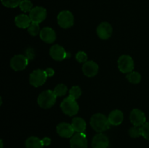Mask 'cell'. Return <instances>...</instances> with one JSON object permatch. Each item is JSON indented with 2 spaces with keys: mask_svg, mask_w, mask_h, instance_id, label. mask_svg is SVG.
Here are the masks:
<instances>
[{
  "mask_svg": "<svg viewBox=\"0 0 149 148\" xmlns=\"http://www.w3.org/2000/svg\"><path fill=\"white\" fill-rule=\"evenodd\" d=\"M90 126L96 132L102 133L110 128L111 123L109 118L102 113L94 114L90 118Z\"/></svg>",
  "mask_w": 149,
  "mask_h": 148,
  "instance_id": "obj_1",
  "label": "cell"
},
{
  "mask_svg": "<svg viewBox=\"0 0 149 148\" xmlns=\"http://www.w3.org/2000/svg\"><path fill=\"white\" fill-rule=\"evenodd\" d=\"M56 95L52 90H46L39 95L37 102L43 109H49L55 104L56 102Z\"/></svg>",
  "mask_w": 149,
  "mask_h": 148,
  "instance_id": "obj_2",
  "label": "cell"
},
{
  "mask_svg": "<svg viewBox=\"0 0 149 148\" xmlns=\"http://www.w3.org/2000/svg\"><path fill=\"white\" fill-rule=\"evenodd\" d=\"M62 111L68 116H73L79 112V105L75 99L68 97L64 99L61 104Z\"/></svg>",
  "mask_w": 149,
  "mask_h": 148,
  "instance_id": "obj_3",
  "label": "cell"
},
{
  "mask_svg": "<svg viewBox=\"0 0 149 148\" xmlns=\"http://www.w3.org/2000/svg\"><path fill=\"white\" fill-rule=\"evenodd\" d=\"M47 75L45 71L41 69H37L33 71L31 73L29 77V82L31 85L34 87H39L42 86L46 81Z\"/></svg>",
  "mask_w": 149,
  "mask_h": 148,
  "instance_id": "obj_4",
  "label": "cell"
},
{
  "mask_svg": "<svg viewBox=\"0 0 149 148\" xmlns=\"http://www.w3.org/2000/svg\"><path fill=\"white\" fill-rule=\"evenodd\" d=\"M118 68L123 73H129L134 69V61L129 55H122L118 59Z\"/></svg>",
  "mask_w": 149,
  "mask_h": 148,
  "instance_id": "obj_5",
  "label": "cell"
},
{
  "mask_svg": "<svg viewBox=\"0 0 149 148\" xmlns=\"http://www.w3.org/2000/svg\"><path fill=\"white\" fill-rule=\"evenodd\" d=\"M74 15L68 10L61 12L58 15V25L63 28H68L74 25Z\"/></svg>",
  "mask_w": 149,
  "mask_h": 148,
  "instance_id": "obj_6",
  "label": "cell"
},
{
  "mask_svg": "<svg viewBox=\"0 0 149 148\" xmlns=\"http://www.w3.org/2000/svg\"><path fill=\"white\" fill-rule=\"evenodd\" d=\"M29 59L25 55H15L10 61V67L15 71H23L27 67Z\"/></svg>",
  "mask_w": 149,
  "mask_h": 148,
  "instance_id": "obj_7",
  "label": "cell"
},
{
  "mask_svg": "<svg viewBox=\"0 0 149 148\" xmlns=\"http://www.w3.org/2000/svg\"><path fill=\"white\" fill-rule=\"evenodd\" d=\"M71 148H87V139L84 133H77L70 140Z\"/></svg>",
  "mask_w": 149,
  "mask_h": 148,
  "instance_id": "obj_8",
  "label": "cell"
},
{
  "mask_svg": "<svg viewBox=\"0 0 149 148\" xmlns=\"http://www.w3.org/2000/svg\"><path fill=\"white\" fill-rule=\"evenodd\" d=\"M47 17V10L42 7H36L29 12V17L31 22L40 23L45 20Z\"/></svg>",
  "mask_w": 149,
  "mask_h": 148,
  "instance_id": "obj_9",
  "label": "cell"
},
{
  "mask_svg": "<svg viewBox=\"0 0 149 148\" xmlns=\"http://www.w3.org/2000/svg\"><path fill=\"white\" fill-rule=\"evenodd\" d=\"M130 119L133 126H142L143 125L146 123V118L145 113L139 109H133L131 111Z\"/></svg>",
  "mask_w": 149,
  "mask_h": 148,
  "instance_id": "obj_10",
  "label": "cell"
},
{
  "mask_svg": "<svg viewBox=\"0 0 149 148\" xmlns=\"http://www.w3.org/2000/svg\"><path fill=\"white\" fill-rule=\"evenodd\" d=\"M112 26L107 22H103L97 28V34L100 39L106 40L111 36Z\"/></svg>",
  "mask_w": 149,
  "mask_h": 148,
  "instance_id": "obj_11",
  "label": "cell"
},
{
  "mask_svg": "<svg viewBox=\"0 0 149 148\" xmlns=\"http://www.w3.org/2000/svg\"><path fill=\"white\" fill-rule=\"evenodd\" d=\"M57 133L59 136L63 138H70L74 135V129L71 124L67 123H61L56 127Z\"/></svg>",
  "mask_w": 149,
  "mask_h": 148,
  "instance_id": "obj_12",
  "label": "cell"
},
{
  "mask_svg": "<svg viewBox=\"0 0 149 148\" xmlns=\"http://www.w3.org/2000/svg\"><path fill=\"white\" fill-rule=\"evenodd\" d=\"M67 53L68 52H65V49L58 44L53 45L49 50L50 56L52 59L57 61H61L65 59L67 57Z\"/></svg>",
  "mask_w": 149,
  "mask_h": 148,
  "instance_id": "obj_13",
  "label": "cell"
},
{
  "mask_svg": "<svg viewBox=\"0 0 149 148\" xmlns=\"http://www.w3.org/2000/svg\"><path fill=\"white\" fill-rule=\"evenodd\" d=\"M109 145V138L102 133L96 134L92 141L93 148H108Z\"/></svg>",
  "mask_w": 149,
  "mask_h": 148,
  "instance_id": "obj_14",
  "label": "cell"
},
{
  "mask_svg": "<svg viewBox=\"0 0 149 148\" xmlns=\"http://www.w3.org/2000/svg\"><path fill=\"white\" fill-rule=\"evenodd\" d=\"M99 67L94 61H87L82 66L83 73L87 77H93L98 73Z\"/></svg>",
  "mask_w": 149,
  "mask_h": 148,
  "instance_id": "obj_15",
  "label": "cell"
},
{
  "mask_svg": "<svg viewBox=\"0 0 149 148\" xmlns=\"http://www.w3.org/2000/svg\"><path fill=\"white\" fill-rule=\"evenodd\" d=\"M39 36L43 41L47 44H52L56 39V33L55 30L49 27L43 28L40 30Z\"/></svg>",
  "mask_w": 149,
  "mask_h": 148,
  "instance_id": "obj_16",
  "label": "cell"
},
{
  "mask_svg": "<svg viewBox=\"0 0 149 148\" xmlns=\"http://www.w3.org/2000/svg\"><path fill=\"white\" fill-rule=\"evenodd\" d=\"M108 118H109L111 125H113V126H119L123 121V113L119 110H114L111 112L110 114L109 115Z\"/></svg>",
  "mask_w": 149,
  "mask_h": 148,
  "instance_id": "obj_17",
  "label": "cell"
},
{
  "mask_svg": "<svg viewBox=\"0 0 149 148\" xmlns=\"http://www.w3.org/2000/svg\"><path fill=\"white\" fill-rule=\"evenodd\" d=\"M71 126L74 129V131L77 133H84L87 125L84 119L79 117H76L72 120Z\"/></svg>",
  "mask_w": 149,
  "mask_h": 148,
  "instance_id": "obj_18",
  "label": "cell"
},
{
  "mask_svg": "<svg viewBox=\"0 0 149 148\" xmlns=\"http://www.w3.org/2000/svg\"><path fill=\"white\" fill-rule=\"evenodd\" d=\"M15 23L16 26L20 28H28V27L31 23V20L29 16L22 14L16 16L15 18Z\"/></svg>",
  "mask_w": 149,
  "mask_h": 148,
  "instance_id": "obj_19",
  "label": "cell"
},
{
  "mask_svg": "<svg viewBox=\"0 0 149 148\" xmlns=\"http://www.w3.org/2000/svg\"><path fill=\"white\" fill-rule=\"evenodd\" d=\"M43 147L42 140L36 136H31L26 141V148H42Z\"/></svg>",
  "mask_w": 149,
  "mask_h": 148,
  "instance_id": "obj_20",
  "label": "cell"
},
{
  "mask_svg": "<svg viewBox=\"0 0 149 148\" xmlns=\"http://www.w3.org/2000/svg\"><path fill=\"white\" fill-rule=\"evenodd\" d=\"M127 78L128 81H130L132 84H138L140 83L141 80V75L138 72H130L127 75Z\"/></svg>",
  "mask_w": 149,
  "mask_h": 148,
  "instance_id": "obj_21",
  "label": "cell"
},
{
  "mask_svg": "<svg viewBox=\"0 0 149 148\" xmlns=\"http://www.w3.org/2000/svg\"><path fill=\"white\" fill-rule=\"evenodd\" d=\"M67 86L63 84H60L56 86V87L54 89V93L56 95V97H62L64 96L67 92Z\"/></svg>",
  "mask_w": 149,
  "mask_h": 148,
  "instance_id": "obj_22",
  "label": "cell"
},
{
  "mask_svg": "<svg viewBox=\"0 0 149 148\" xmlns=\"http://www.w3.org/2000/svg\"><path fill=\"white\" fill-rule=\"evenodd\" d=\"M19 6L20 10L24 12H30L33 9V4L29 0H22Z\"/></svg>",
  "mask_w": 149,
  "mask_h": 148,
  "instance_id": "obj_23",
  "label": "cell"
},
{
  "mask_svg": "<svg viewBox=\"0 0 149 148\" xmlns=\"http://www.w3.org/2000/svg\"><path fill=\"white\" fill-rule=\"evenodd\" d=\"M129 134L132 138H138L142 136L141 126H134L129 129Z\"/></svg>",
  "mask_w": 149,
  "mask_h": 148,
  "instance_id": "obj_24",
  "label": "cell"
},
{
  "mask_svg": "<svg viewBox=\"0 0 149 148\" xmlns=\"http://www.w3.org/2000/svg\"><path fill=\"white\" fill-rule=\"evenodd\" d=\"M28 32L29 33V34L33 36H36L38 33H40V28H39V23L31 22L30 26L28 27Z\"/></svg>",
  "mask_w": 149,
  "mask_h": 148,
  "instance_id": "obj_25",
  "label": "cell"
},
{
  "mask_svg": "<svg viewBox=\"0 0 149 148\" xmlns=\"http://www.w3.org/2000/svg\"><path fill=\"white\" fill-rule=\"evenodd\" d=\"M81 95V89L79 86H74L71 87V89L69 91V96L72 98L77 99L79 98L80 96Z\"/></svg>",
  "mask_w": 149,
  "mask_h": 148,
  "instance_id": "obj_26",
  "label": "cell"
},
{
  "mask_svg": "<svg viewBox=\"0 0 149 148\" xmlns=\"http://www.w3.org/2000/svg\"><path fill=\"white\" fill-rule=\"evenodd\" d=\"M1 3L4 6L10 8H15L20 5L22 0H1Z\"/></svg>",
  "mask_w": 149,
  "mask_h": 148,
  "instance_id": "obj_27",
  "label": "cell"
},
{
  "mask_svg": "<svg viewBox=\"0 0 149 148\" xmlns=\"http://www.w3.org/2000/svg\"><path fill=\"white\" fill-rule=\"evenodd\" d=\"M76 59L79 62H85L87 61V55L84 52L80 51L76 55Z\"/></svg>",
  "mask_w": 149,
  "mask_h": 148,
  "instance_id": "obj_28",
  "label": "cell"
},
{
  "mask_svg": "<svg viewBox=\"0 0 149 148\" xmlns=\"http://www.w3.org/2000/svg\"><path fill=\"white\" fill-rule=\"evenodd\" d=\"M142 129V136L146 139L149 141V122H147L141 126Z\"/></svg>",
  "mask_w": 149,
  "mask_h": 148,
  "instance_id": "obj_29",
  "label": "cell"
},
{
  "mask_svg": "<svg viewBox=\"0 0 149 148\" xmlns=\"http://www.w3.org/2000/svg\"><path fill=\"white\" fill-rule=\"evenodd\" d=\"M26 57L28 58L29 60L33 59V57H34V52H33V50L31 49V48H29V49H26Z\"/></svg>",
  "mask_w": 149,
  "mask_h": 148,
  "instance_id": "obj_30",
  "label": "cell"
},
{
  "mask_svg": "<svg viewBox=\"0 0 149 148\" xmlns=\"http://www.w3.org/2000/svg\"><path fill=\"white\" fill-rule=\"evenodd\" d=\"M45 71V73H46L47 77L52 76V75H54V73H55V71H54V70H52V68H47Z\"/></svg>",
  "mask_w": 149,
  "mask_h": 148,
  "instance_id": "obj_31",
  "label": "cell"
},
{
  "mask_svg": "<svg viewBox=\"0 0 149 148\" xmlns=\"http://www.w3.org/2000/svg\"><path fill=\"white\" fill-rule=\"evenodd\" d=\"M42 140V143H43L44 146H48V145H50L51 143V139L48 137H45Z\"/></svg>",
  "mask_w": 149,
  "mask_h": 148,
  "instance_id": "obj_32",
  "label": "cell"
},
{
  "mask_svg": "<svg viewBox=\"0 0 149 148\" xmlns=\"http://www.w3.org/2000/svg\"><path fill=\"white\" fill-rule=\"evenodd\" d=\"M1 148H3V142H2V140H1Z\"/></svg>",
  "mask_w": 149,
  "mask_h": 148,
  "instance_id": "obj_33",
  "label": "cell"
}]
</instances>
